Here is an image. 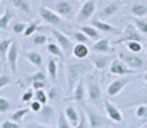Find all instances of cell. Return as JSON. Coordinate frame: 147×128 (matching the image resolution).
<instances>
[{
  "mask_svg": "<svg viewBox=\"0 0 147 128\" xmlns=\"http://www.w3.org/2000/svg\"><path fill=\"white\" fill-rule=\"evenodd\" d=\"M93 64L86 62L85 59H77V61H69L66 64V72H67V91L72 93L74 87L77 85V82L80 79H83V75L91 70Z\"/></svg>",
  "mask_w": 147,
  "mask_h": 128,
  "instance_id": "obj_1",
  "label": "cell"
},
{
  "mask_svg": "<svg viewBox=\"0 0 147 128\" xmlns=\"http://www.w3.org/2000/svg\"><path fill=\"white\" fill-rule=\"evenodd\" d=\"M85 87H86V99H88L91 104L99 106L102 101V91H101V85L99 80L96 79V75L88 74L86 79H85Z\"/></svg>",
  "mask_w": 147,
  "mask_h": 128,
  "instance_id": "obj_2",
  "label": "cell"
},
{
  "mask_svg": "<svg viewBox=\"0 0 147 128\" xmlns=\"http://www.w3.org/2000/svg\"><path fill=\"white\" fill-rule=\"evenodd\" d=\"M118 59L123 61L129 69L133 70H141L146 66V59L139 55V53H131V51H118Z\"/></svg>",
  "mask_w": 147,
  "mask_h": 128,
  "instance_id": "obj_3",
  "label": "cell"
},
{
  "mask_svg": "<svg viewBox=\"0 0 147 128\" xmlns=\"http://www.w3.org/2000/svg\"><path fill=\"white\" fill-rule=\"evenodd\" d=\"M82 109L85 110V114H86V119H88L90 128H107L110 125L109 119H106L104 115H101V114L98 112V110H94L93 107L83 104V107H82Z\"/></svg>",
  "mask_w": 147,
  "mask_h": 128,
  "instance_id": "obj_4",
  "label": "cell"
},
{
  "mask_svg": "<svg viewBox=\"0 0 147 128\" xmlns=\"http://www.w3.org/2000/svg\"><path fill=\"white\" fill-rule=\"evenodd\" d=\"M51 10L55 13H58L63 19H72L75 15V3L72 0H58L51 5Z\"/></svg>",
  "mask_w": 147,
  "mask_h": 128,
  "instance_id": "obj_5",
  "label": "cell"
},
{
  "mask_svg": "<svg viewBox=\"0 0 147 128\" xmlns=\"http://www.w3.org/2000/svg\"><path fill=\"white\" fill-rule=\"evenodd\" d=\"M48 30H50V34L55 37V42L59 45V48L63 50L64 55H66V56H67V55H72V48H74L72 39H69V37H67L64 32L55 29V27H48Z\"/></svg>",
  "mask_w": 147,
  "mask_h": 128,
  "instance_id": "obj_6",
  "label": "cell"
},
{
  "mask_svg": "<svg viewBox=\"0 0 147 128\" xmlns=\"http://www.w3.org/2000/svg\"><path fill=\"white\" fill-rule=\"evenodd\" d=\"M138 77H120V79H115V80H112L109 85H107V96L109 98H114V96H118L123 90H125V87L128 83H131V82H134Z\"/></svg>",
  "mask_w": 147,
  "mask_h": 128,
  "instance_id": "obj_7",
  "label": "cell"
},
{
  "mask_svg": "<svg viewBox=\"0 0 147 128\" xmlns=\"http://www.w3.org/2000/svg\"><path fill=\"white\" fill-rule=\"evenodd\" d=\"M131 40L141 42V43H142L144 37H142V34H141L139 30L136 29V26H134V24H126V26H125V30H123V34L118 37L117 40H115V45L126 43V42H131Z\"/></svg>",
  "mask_w": 147,
  "mask_h": 128,
  "instance_id": "obj_8",
  "label": "cell"
},
{
  "mask_svg": "<svg viewBox=\"0 0 147 128\" xmlns=\"http://www.w3.org/2000/svg\"><path fill=\"white\" fill-rule=\"evenodd\" d=\"M38 15H40V18L43 19V22H47L48 26H61L63 24V18L58 15V13H55V11L51 10V8L45 7V5H42L40 8H38Z\"/></svg>",
  "mask_w": 147,
  "mask_h": 128,
  "instance_id": "obj_9",
  "label": "cell"
},
{
  "mask_svg": "<svg viewBox=\"0 0 147 128\" xmlns=\"http://www.w3.org/2000/svg\"><path fill=\"white\" fill-rule=\"evenodd\" d=\"M94 13H96V2L94 0H85L83 3H82L80 10L77 11V21L78 22L88 21Z\"/></svg>",
  "mask_w": 147,
  "mask_h": 128,
  "instance_id": "obj_10",
  "label": "cell"
},
{
  "mask_svg": "<svg viewBox=\"0 0 147 128\" xmlns=\"http://www.w3.org/2000/svg\"><path fill=\"white\" fill-rule=\"evenodd\" d=\"M114 61V56L112 55H104V53H96V55L91 56V64L96 70H106L107 67L110 66V62Z\"/></svg>",
  "mask_w": 147,
  "mask_h": 128,
  "instance_id": "obj_11",
  "label": "cell"
},
{
  "mask_svg": "<svg viewBox=\"0 0 147 128\" xmlns=\"http://www.w3.org/2000/svg\"><path fill=\"white\" fill-rule=\"evenodd\" d=\"M104 110H106V115L110 122H114V123H121L123 122V114L114 102L104 101Z\"/></svg>",
  "mask_w": 147,
  "mask_h": 128,
  "instance_id": "obj_12",
  "label": "cell"
},
{
  "mask_svg": "<svg viewBox=\"0 0 147 128\" xmlns=\"http://www.w3.org/2000/svg\"><path fill=\"white\" fill-rule=\"evenodd\" d=\"M18 58H19V47H18V42H11L10 45V50H8L7 53V62H8V66H10L11 72L16 74L18 72Z\"/></svg>",
  "mask_w": 147,
  "mask_h": 128,
  "instance_id": "obj_13",
  "label": "cell"
},
{
  "mask_svg": "<svg viewBox=\"0 0 147 128\" xmlns=\"http://www.w3.org/2000/svg\"><path fill=\"white\" fill-rule=\"evenodd\" d=\"M91 51H94V53H104V55H112V53H115V48L112 47L110 39L102 37V39H99V40H96L93 43Z\"/></svg>",
  "mask_w": 147,
  "mask_h": 128,
  "instance_id": "obj_14",
  "label": "cell"
},
{
  "mask_svg": "<svg viewBox=\"0 0 147 128\" xmlns=\"http://www.w3.org/2000/svg\"><path fill=\"white\" fill-rule=\"evenodd\" d=\"M109 72L112 74V75H131L134 70L129 69L128 66H126L123 61H120V59H114V61L110 62V66H109Z\"/></svg>",
  "mask_w": 147,
  "mask_h": 128,
  "instance_id": "obj_15",
  "label": "cell"
},
{
  "mask_svg": "<svg viewBox=\"0 0 147 128\" xmlns=\"http://www.w3.org/2000/svg\"><path fill=\"white\" fill-rule=\"evenodd\" d=\"M70 99H74V101H77V102H85L86 101V87H85L83 79H80V80L77 82V85L74 87Z\"/></svg>",
  "mask_w": 147,
  "mask_h": 128,
  "instance_id": "obj_16",
  "label": "cell"
},
{
  "mask_svg": "<svg viewBox=\"0 0 147 128\" xmlns=\"http://www.w3.org/2000/svg\"><path fill=\"white\" fill-rule=\"evenodd\" d=\"M120 8H121V2L120 0H117V2H110V3H107L106 7L101 10V19H104V18H110V16H114V15H117L118 11H120Z\"/></svg>",
  "mask_w": 147,
  "mask_h": 128,
  "instance_id": "obj_17",
  "label": "cell"
},
{
  "mask_svg": "<svg viewBox=\"0 0 147 128\" xmlns=\"http://www.w3.org/2000/svg\"><path fill=\"white\" fill-rule=\"evenodd\" d=\"M91 26H94V27L99 30V32H107V34H117V32H118V30L115 29L112 24L106 22L104 19H101V18L93 19V21H91Z\"/></svg>",
  "mask_w": 147,
  "mask_h": 128,
  "instance_id": "obj_18",
  "label": "cell"
},
{
  "mask_svg": "<svg viewBox=\"0 0 147 128\" xmlns=\"http://www.w3.org/2000/svg\"><path fill=\"white\" fill-rule=\"evenodd\" d=\"M24 58H26L32 66H35L38 70L43 67V56H42L38 51H26V53H24Z\"/></svg>",
  "mask_w": 147,
  "mask_h": 128,
  "instance_id": "obj_19",
  "label": "cell"
},
{
  "mask_svg": "<svg viewBox=\"0 0 147 128\" xmlns=\"http://www.w3.org/2000/svg\"><path fill=\"white\" fill-rule=\"evenodd\" d=\"M72 55L75 59H86L90 56V48L85 43H75L72 48Z\"/></svg>",
  "mask_w": 147,
  "mask_h": 128,
  "instance_id": "obj_20",
  "label": "cell"
},
{
  "mask_svg": "<svg viewBox=\"0 0 147 128\" xmlns=\"http://www.w3.org/2000/svg\"><path fill=\"white\" fill-rule=\"evenodd\" d=\"M129 13L133 15V18H146L147 16V3L142 2H136L129 7Z\"/></svg>",
  "mask_w": 147,
  "mask_h": 128,
  "instance_id": "obj_21",
  "label": "cell"
},
{
  "mask_svg": "<svg viewBox=\"0 0 147 128\" xmlns=\"http://www.w3.org/2000/svg\"><path fill=\"white\" fill-rule=\"evenodd\" d=\"M38 115H40V119L43 120V123H51L53 122V117H55V107L50 106V104H43V107H42V110L38 112Z\"/></svg>",
  "mask_w": 147,
  "mask_h": 128,
  "instance_id": "obj_22",
  "label": "cell"
},
{
  "mask_svg": "<svg viewBox=\"0 0 147 128\" xmlns=\"http://www.w3.org/2000/svg\"><path fill=\"white\" fill-rule=\"evenodd\" d=\"M64 115L67 117L69 123L72 125V127H75V125L78 123V119H80V110H77L74 106H67L66 109H64Z\"/></svg>",
  "mask_w": 147,
  "mask_h": 128,
  "instance_id": "obj_23",
  "label": "cell"
},
{
  "mask_svg": "<svg viewBox=\"0 0 147 128\" xmlns=\"http://www.w3.org/2000/svg\"><path fill=\"white\" fill-rule=\"evenodd\" d=\"M58 58H55V56H51V58L48 59L47 62V69H48V75H50V79H51L53 82H56V79H58Z\"/></svg>",
  "mask_w": 147,
  "mask_h": 128,
  "instance_id": "obj_24",
  "label": "cell"
},
{
  "mask_svg": "<svg viewBox=\"0 0 147 128\" xmlns=\"http://www.w3.org/2000/svg\"><path fill=\"white\" fill-rule=\"evenodd\" d=\"M11 3H13V7L16 10H19L24 15H30V11H32V7H30L29 0H11Z\"/></svg>",
  "mask_w": 147,
  "mask_h": 128,
  "instance_id": "obj_25",
  "label": "cell"
},
{
  "mask_svg": "<svg viewBox=\"0 0 147 128\" xmlns=\"http://www.w3.org/2000/svg\"><path fill=\"white\" fill-rule=\"evenodd\" d=\"M80 30L88 37L90 40H99V39H101V32L96 29L94 26H91V24H90V26H82Z\"/></svg>",
  "mask_w": 147,
  "mask_h": 128,
  "instance_id": "obj_26",
  "label": "cell"
},
{
  "mask_svg": "<svg viewBox=\"0 0 147 128\" xmlns=\"http://www.w3.org/2000/svg\"><path fill=\"white\" fill-rule=\"evenodd\" d=\"M47 51L50 53L51 56H55V58H58L59 61H63L64 59V53H63V50L59 48V45L56 43V42H51V43H47Z\"/></svg>",
  "mask_w": 147,
  "mask_h": 128,
  "instance_id": "obj_27",
  "label": "cell"
},
{
  "mask_svg": "<svg viewBox=\"0 0 147 128\" xmlns=\"http://www.w3.org/2000/svg\"><path fill=\"white\" fill-rule=\"evenodd\" d=\"M15 18V13L11 11V8H7L5 13L0 16V29H8V26H10V21Z\"/></svg>",
  "mask_w": 147,
  "mask_h": 128,
  "instance_id": "obj_28",
  "label": "cell"
},
{
  "mask_svg": "<svg viewBox=\"0 0 147 128\" xmlns=\"http://www.w3.org/2000/svg\"><path fill=\"white\" fill-rule=\"evenodd\" d=\"M11 42H13V39H2V40H0V59H2V61L7 59V53H8V50H10Z\"/></svg>",
  "mask_w": 147,
  "mask_h": 128,
  "instance_id": "obj_29",
  "label": "cell"
},
{
  "mask_svg": "<svg viewBox=\"0 0 147 128\" xmlns=\"http://www.w3.org/2000/svg\"><path fill=\"white\" fill-rule=\"evenodd\" d=\"M37 80H47V77H45V74L42 72V70H37L35 74H32V75H27L24 80L21 82V83L24 85H30L32 82H37Z\"/></svg>",
  "mask_w": 147,
  "mask_h": 128,
  "instance_id": "obj_30",
  "label": "cell"
},
{
  "mask_svg": "<svg viewBox=\"0 0 147 128\" xmlns=\"http://www.w3.org/2000/svg\"><path fill=\"white\" fill-rule=\"evenodd\" d=\"M27 114H29V109H27V107H21V109H18V110H15V112L11 114L10 115V120H13V122H21L22 119L26 117Z\"/></svg>",
  "mask_w": 147,
  "mask_h": 128,
  "instance_id": "obj_31",
  "label": "cell"
},
{
  "mask_svg": "<svg viewBox=\"0 0 147 128\" xmlns=\"http://www.w3.org/2000/svg\"><path fill=\"white\" fill-rule=\"evenodd\" d=\"M133 24L136 26V29L142 35H147V21L144 18H133Z\"/></svg>",
  "mask_w": 147,
  "mask_h": 128,
  "instance_id": "obj_32",
  "label": "cell"
},
{
  "mask_svg": "<svg viewBox=\"0 0 147 128\" xmlns=\"http://www.w3.org/2000/svg\"><path fill=\"white\" fill-rule=\"evenodd\" d=\"M134 115L141 120L147 122V104H138L136 110H134Z\"/></svg>",
  "mask_w": 147,
  "mask_h": 128,
  "instance_id": "obj_33",
  "label": "cell"
},
{
  "mask_svg": "<svg viewBox=\"0 0 147 128\" xmlns=\"http://www.w3.org/2000/svg\"><path fill=\"white\" fill-rule=\"evenodd\" d=\"M11 107H13V102H11L10 99L2 98V96H0V114H7V112H10Z\"/></svg>",
  "mask_w": 147,
  "mask_h": 128,
  "instance_id": "obj_34",
  "label": "cell"
},
{
  "mask_svg": "<svg viewBox=\"0 0 147 128\" xmlns=\"http://www.w3.org/2000/svg\"><path fill=\"white\" fill-rule=\"evenodd\" d=\"M126 48H128V51H131V53H141L142 51V43L141 42H126Z\"/></svg>",
  "mask_w": 147,
  "mask_h": 128,
  "instance_id": "obj_35",
  "label": "cell"
},
{
  "mask_svg": "<svg viewBox=\"0 0 147 128\" xmlns=\"http://www.w3.org/2000/svg\"><path fill=\"white\" fill-rule=\"evenodd\" d=\"M72 39L75 42H77V43H85V45H88V42H90V39L86 35H85L83 32H82V30H77V32H74L72 34Z\"/></svg>",
  "mask_w": 147,
  "mask_h": 128,
  "instance_id": "obj_36",
  "label": "cell"
},
{
  "mask_svg": "<svg viewBox=\"0 0 147 128\" xmlns=\"http://www.w3.org/2000/svg\"><path fill=\"white\" fill-rule=\"evenodd\" d=\"M47 42H48V37L45 35V34H35V35H32V43L35 45V47L45 45Z\"/></svg>",
  "mask_w": 147,
  "mask_h": 128,
  "instance_id": "obj_37",
  "label": "cell"
},
{
  "mask_svg": "<svg viewBox=\"0 0 147 128\" xmlns=\"http://www.w3.org/2000/svg\"><path fill=\"white\" fill-rule=\"evenodd\" d=\"M74 128H90V125H88V119H86V114H85V110H83V109L80 110V119H78V123L75 125Z\"/></svg>",
  "mask_w": 147,
  "mask_h": 128,
  "instance_id": "obj_38",
  "label": "cell"
},
{
  "mask_svg": "<svg viewBox=\"0 0 147 128\" xmlns=\"http://www.w3.org/2000/svg\"><path fill=\"white\" fill-rule=\"evenodd\" d=\"M58 128H74L72 125L69 123L67 117L64 115V112H61V114L58 115Z\"/></svg>",
  "mask_w": 147,
  "mask_h": 128,
  "instance_id": "obj_39",
  "label": "cell"
},
{
  "mask_svg": "<svg viewBox=\"0 0 147 128\" xmlns=\"http://www.w3.org/2000/svg\"><path fill=\"white\" fill-rule=\"evenodd\" d=\"M34 98H35V101L42 102V104H47L48 102V96L43 90H35V91H34Z\"/></svg>",
  "mask_w": 147,
  "mask_h": 128,
  "instance_id": "obj_40",
  "label": "cell"
},
{
  "mask_svg": "<svg viewBox=\"0 0 147 128\" xmlns=\"http://www.w3.org/2000/svg\"><path fill=\"white\" fill-rule=\"evenodd\" d=\"M37 29H38V21H32V22H29V24H27V27H26V30H24V35H26V37L34 35Z\"/></svg>",
  "mask_w": 147,
  "mask_h": 128,
  "instance_id": "obj_41",
  "label": "cell"
},
{
  "mask_svg": "<svg viewBox=\"0 0 147 128\" xmlns=\"http://www.w3.org/2000/svg\"><path fill=\"white\" fill-rule=\"evenodd\" d=\"M26 27H27V24H26V22L18 21V22H15V24L11 26V30H13L15 34H24V30H26Z\"/></svg>",
  "mask_w": 147,
  "mask_h": 128,
  "instance_id": "obj_42",
  "label": "cell"
},
{
  "mask_svg": "<svg viewBox=\"0 0 147 128\" xmlns=\"http://www.w3.org/2000/svg\"><path fill=\"white\" fill-rule=\"evenodd\" d=\"M47 96H48V99H51V101L59 99V96H61V93H59V88H58V87H51L50 90H48Z\"/></svg>",
  "mask_w": 147,
  "mask_h": 128,
  "instance_id": "obj_43",
  "label": "cell"
},
{
  "mask_svg": "<svg viewBox=\"0 0 147 128\" xmlns=\"http://www.w3.org/2000/svg\"><path fill=\"white\" fill-rule=\"evenodd\" d=\"M11 80H13V79H11L10 75H7V74H0V90L5 88L7 85H10Z\"/></svg>",
  "mask_w": 147,
  "mask_h": 128,
  "instance_id": "obj_44",
  "label": "cell"
},
{
  "mask_svg": "<svg viewBox=\"0 0 147 128\" xmlns=\"http://www.w3.org/2000/svg\"><path fill=\"white\" fill-rule=\"evenodd\" d=\"M133 104H147V91L144 93L142 96L139 95V98H138L136 101H133V102H128V104H125V107H129V106H133Z\"/></svg>",
  "mask_w": 147,
  "mask_h": 128,
  "instance_id": "obj_45",
  "label": "cell"
},
{
  "mask_svg": "<svg viewBox=\"0 0 147 128\" xmlns=\"http://www.w3.org/2000/svg\"><path fill=\"white\" fill-rule=\"evenodd\" d=\"M47 85H48L47 80H37V82H32L30 87H32V90H43V88H47Z\"/></svg>",
  "mask_w": 147,
  "mask_h": 128,
  "instance_id": "obj_46",
  "label": "cell"
},
{
  "mask_svg": "<svg viewBox=\"0 0 147 128\" xmlns=\"http://www.w3.org/2000/svg\"><path fill=\"white\" fill-rule=\"evenodd\" d=\"M29 104H30L29 109L32 110V112H35V114H38L42 110V107H43V104H42V102H38V101H35V99H34V101H30Z\"/></svg>",
  "mask_w": 147,
  "mask_h": 128,
  "instance_id": "obj_47",
  "label": "cell"
},
{
  "mask_svg": "<svg viewBox=\"0 0 147 128\" xmlns=\"http://www.w3.org/2000/svg\"><path fill=\"white\" fill-rule=\"evenodd\" d=\"M32 99H34V91L32 90H26V91L22 93V96H21L22 102H30Z\"/></svg>",
  "mask_w": 147,
  "mask_h": 128,
  "instance_id": "obj_48",
  "label": "cell"
},
{
  "mask_svg": "<svg viewBox=\"0 0 147 128\" xmlns=\"http://www.w3.org/2000/svg\"><path fill=\"white\" fill-rule=\"evenodd\" d=\"M0 127L2 128H19V123L18 122H13V120H5Z\"/></svg>",
  "mask_w": 147,
  "mask_h": 128,
  "instance_id": "obj_49",
  "label": "cell"
},
{
  "mask_svg": "<svg viewBox=\"0 0 147 128\" xmlns=\"http://www.w3.org/2000/svg\"><path fill=\"white\" fill-rule=\"evenodd\" d=\"M27 128H51V127L47 123H30Z\"/></svg>",
  "mask_w": 147,
  "mask_h": 128,
  "instance_id": "obj_50",
  "label": "cell"
},
{
  "mask_svg": "<svg viewBox=\"0 0 147 128\" xmlns=\"http://www.w3.org/2000/svg\"><path fill=\"white\" fill-rule=\"evenodd\" d=\"M142 79H144V82H146V83H147V72L144 74V77H142Z\"/></svg>",
  "mask_w": 147,
  "mask_h": 128,
  "instance_id": "obj_51",
  "label": "cell"
},
{
  "mask_svg": "<svg viewBox=\"0 0 147 128\" xmlns=\"http://www.w3.org/2000/svg\"><path fill=\"white\" fill-rule=\"evenodd\" d=\"M141 128H147V125H144V127H141Z\"/></svg>",
  "mask_w": 147,
  "mask_h": 128,
  "instance_id": "obj_52",
  "label": "cell"
},
{
  "mask_svg": "<svg viewBox=\"0 0 147 128\" xmlns=\"http://www.w3.org/2000/svg\"><path fill=\"white\" fill-rule=\"evenodd\" d=\"M0 8H2V0H0Z\"/></svg>",
  "mask_w": 147,
  "mask_h": 128,
  "instance_id": "obj_53",
  "label": "cell"
},
{
  "mask_svg": "<svg viewBox=\"0 0 147 128\" xmlns=\"http://www.w3.org/2000/svg\"><path fill=\"white\" fill-rule=\"evenodd\" d=\"M77 2H85V0H77Z\"/></svg>",
  "mask_w": 147,
  "mask_h": 128,
  "instance_id": "obj_54",
  "label": "cell"
},
{
  "mask_svg": "<svg viewBox=\"0 0 147 128\" xmlns=\"http://www.w3.org/2000/svg\"><path fill=\"white\" fill-rule=\"evenodd\" d=\"M129 128H138V127H129Z\"/></svg>",
  "mask_w": 147,
  "mask_h": 128,
  "instance_id": "obj_55",
  "label": "cell"
},
{
  "mask_svg": "<svg viewBox=\"0 0 147 128\" xmlns=\"http://www.w3.org/2000/svg\"><path fill=\"white\" fill-rule=\"evenodd\" d=\"M0 74H2V69H0Z\"/></svg>",
  "mask_w": 147,
  "mask_h": 128,
  "instance_id": "obj_56",
  "label": "cell"
},
{
  "mask_svg": "<svg viewBox=\"0 0 147 128\" xmlns=\"http://www.w3.org/2000/svg\"><path fill=\"white\" fill-rule=\"evenodd\" d=\"M0 61H2V59H0Z\"/></svg>",
  "mask_w": 147,
  "mask_h": 128,
  "instance_id": "obj_57",
  "label": "cell"
},
{
  "mask_svg": "<svg viewBox=\"0 0 147 128\" xmlns=\"http://www.w3.org/2000/svg\"><path fill=\"white\" fill-rule=\"evenodd\" d=\"M0 128H2V127H0Z\"/></svg>",
  "mask_w": 147,
  "mask_h": 128,
  "instance_id": "obj_58",
  "label": "cell"
}]
</instances>
